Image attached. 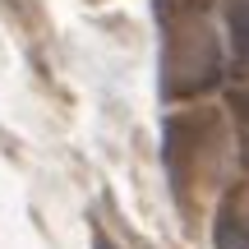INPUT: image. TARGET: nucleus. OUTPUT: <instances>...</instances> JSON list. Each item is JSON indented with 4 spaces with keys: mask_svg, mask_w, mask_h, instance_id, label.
<instances>
[{
    "mask_svg": "<svg viewBox=\"0 0 249 249\" xmlns=\"http://www.w3.org/2000/svg\"><path fill=\"white\" fill-rule=\"evenodd\" d=\"M152 23L161 42V97L198 102L226 74L222 28L213 0H152Z\"/></svg>",
    "mask_w": 249,
    "mask_h": 249,
    "instance_id": "1",
    "label": "nucleus"
},
{
    "mask_svg": "<svg viewBox=\"0 0 249 249\" xmlns=\"http://www.w3.org/2000/svg\"><path fill=\"white\" fill-rule=\"evenodd\" d=\"M92 249H120L116 240H111V235L107 231H97V235H92Z\"/></svg>",
    "mask_w": 249,
    "mask_h": 249,
    "instance_id": "4",
    "label": "nucleus"
},
{
    "mask_svg": "<svg viewBox=\"0 0 249 249\" xmlns=\"http://www.w3.org/2000/svg\"><path fill=\"white\" fill-rule=\"evenodd\" d=\"M213 245L217 249H249V208L240 198L222 203V213L213 222Z\"/></svg>",
    "mask_w": 249,
    "mask_h": 249,
    "instance_id": "2",
    "label": "nucleus"
},
{
    "mask_svg": "<svg viewBox=\"0 0 249 249\" xmlns=\"http://www.w3.org/2000/svg\"><path fill=\"white\" fill-rule=\"evenodd\" d=\"M235 65L249 70V0H226V42Z\"/></svg>",
    "mask_w": 249,
    "mask_h": 249,
    "instance_id": "3",
    "label": "nucleus"
}]
</instances>
